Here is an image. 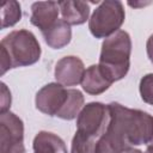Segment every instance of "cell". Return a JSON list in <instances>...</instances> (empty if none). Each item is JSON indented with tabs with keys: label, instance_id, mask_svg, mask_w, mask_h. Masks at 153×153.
<instances>
[{
	"label": "cell",
	"instance_id": "1",
	"mask_svg": "<svg viewBox=\"0 0 153 153\" xmlns=\"http://www.w3.org/2000/svg\"><path fill=\"white\" fill-rule=\"evenodd\" d=\"M1 75L17 67H26L36 63L41 57V45L36 36L26 30H13L0 42Z\"/></svg>",
	"mask_w": 153,
	"mask_h": 153
},
{
	"label": "cell",
	"instance_id": "2",
	"mask_svg": "<svg viewBox=\"0 0 153 153\" xmlns=\"http://www.w3.org/2000/svg\"><path fill=\"white\" fill-rule=\"evenodd\" d=\"M130 53L131 39L124 30H118L103 41L98 66L111 84L123 79L128 74Z\"/></svg>",
	"mask_w": 153,
	"mask_h": 153
},
{
	"label": "cell",
	"instance_id": "3",
	"mask_svg": "<svg viewBox=\"0 0 153 153\" xmlns=\"http://www.w3.org/2000/svg\"><path fill=\"white\" fill-rule=\"evenodd\" d=\"M126 19L123 4L118 0L102 1L88 19V29L96 38H108L118 30Z\"/></svg>",
	"mask_w": 153,
	"mask_h": 153
},
{
	"label": "cell",
	"instance_id": "4",
	"mask_svg": "<svg viewBox=\"0 0 153 153\" xmlns=\"http://www.w3.org/2000/svg\"><path fill=\"white\" fill-rule=\"evenodd\" d=\"M109 118L108 105L100 102L87 103L76 117V130L94 139L100 137L106 130Z\"/></svg>",
	"mask_w": 153,
	"mask_h": 153
},
{
	"label": "cell",
	"instance_id": "5",
	"mask_svg": "<svg viewBox=\"0 0 153 153\" xmlns=\"http://www.w3.org/2000/svg\"><path fill=\"white\" fill-rule=\"evenodd\" d=\"M0 153H25L24 123L16 114H0Z\"/></svg>",
	"mask_w": 153,
	"mask_h": 153
},
{
	"label": "cell",
	"instance_id": "6",
	"mask_svg": "<svg viewBox=\"0 0 153 153\" xmlns=\"http://www.w3.org/2000/svg\"><path fill=\"white\" fill-rule=\"evenodd\" d=\"M67 97L68 90L65 86L59 82H49L36 93V109L48 116H56V114L65 105Z\"/></svg>",
	"mask_w": 153,
	"mask_h": 153
},
{
	"label": "cell",
	"instance_id": "7",
	"mask_svg": "<svg viewBox=\"0 0 153 153\" xmlns=\"http://www.w3.org/2000/svg\"><path fill=\"white\" fill-rule=\"evenodd\" d=\"M85 71L84 62L78 56L69 55L60 59L56 62L54 75L56 82L65 87H71L81 84Z\"/></svg>",
	"mask_w": 153,
	"mask_h": 153
},
{
	"label": "cell",
	"instance_id": "8",
	"mask_svg": "<svg viewBox=\"0 0 153 153\" xmlns=\"http://www.w3.org/2000/svg\"><path fill=\"white\" fill-rule=\"evenodd\" d=\"M153 135V116L148 112L131 109L129 118V142L133 146L148 145Z\"/></svg>",
	"mask_w": 153,
	"mask_h": 153
},
{
	"label": "cell",
	"instance_id": "9",
	"mask_svg": "<svg viewBox=\"0 0 153 153\" xmlns=\"http://www.w3.org/2000/svg\"><path fill=\"white\" fill-rule=\"evenodd\" d=\"M60 7L56 1H36L31 5L30 23L44 32L57 22Z\"/></svg>",
	"mask_w": 153,
	"mask_h": 153
},
{
	"label": "cell",
	"instance_id": "10",
	"mask_svg": "<svg viewBox=\"0 0 153 153\" xmlns=\"http://www.w3.org/2000/svg\"><path fill=\"white\" fill-rule=\"evenodd\" d=\"M60 12L62 19L69 25H81L90 16V5L79 0H65L59 1Z\"/></svg>",
	"mask_w": 153,
	"mask_h": 153
},
{
	"label": "cell",
	"instance_id": "11",
	"mask_svg": "<svg viewBox=\"0 0 153 153\" xmlns=\"http://www.w3.org/2000/svg\"><path fill=\"white\" fill-rule=\"evenodd\" d=\"M110 86L111 82L104 76L98 65H91L86 68L81 80V87L86 93L91 96H98L105 92Z\"/></svg>",
	"mask_w": 153,
	"mask_h": 153
},
{
	"label": "cell",
	"instance_id": "12",
	"mask_svg": "<svg viewBox=\"0 0 153 153\" xmlns=\"http://www.w3.org/2000/svg\"><path fill=\"white\" fill-rule=\"evenodd\" d=\"M35 153H68L65 141L51 131H38L32 141Z\"/></svg>",
	"mask_w": 153,
	"mask_h": 153
},
{
	"label": "cell",
	"instance_id": "13",
	"mask_svg": "<svg viewBox=\"0 0 153 153\" xmlns=\"http://www.w3.org/2000/svg\"><path fill=\"white\" fill-rule=\"evenodd\" d=\"M44 42L51 49H61L66 47L72 39V29L63 19H57V22L47 31L42 32Z\"/></svg>",
	"mask_w": 153,
	"mask_h": 153
},
{
	"label": "cell",
	"instance_id": "14",
	"mask_svg": "<svg viewBox=\"0 0 153 153\" xmlns=\"http://www.w3.org/2000/svg\"><path fill=\"white\" fill-rule=\"evenodd\" d=\"M85 98L82 93L79 90L75 88H68V97L65 103V105L61 108V110L56 114V117L66 121H72L75 117H78L79 112L84 108Z\"/></svg>",
	"mask_w": 153,
	"mask_h": 153
},
{
	"label": "cell",
	"instance_id": "15",
	"mask_svg": "<svg viewBox=\"0 0 153 153\" xmlns=\"http://www.w3.org/2000/svg\"><path fill=\"white\" fill-rule=\"evenodd\" d=\"M22 19V7L16 0H10L1 6V29L14 26Z\"/></svg>",
	"mask_w": 153,
	"mask_h": 153
},
{
	"label": "cell",
	"instance_id": "16",
	"mask_svg": "<svg viewBox=\"0 0 153 153\" xmlns=\"http://www.w3.org/2000/svg\"><path fill=\"white\" fill-rule=\"evenodd\" d=\"M96 139L81 131H75L72 139L71 153H96Z\"/></svg>",
	"mask_w": 153,
	"mask_h": 153
},
{
	"label": "cell",
	"instance_id": "17",
	"mask_svg": "<svg viewBox=\"0 0 153 153\" xmlns=\"http://www.w3.org/2000/svg\"><path fill=\"white\" fill-rule=\"evenodd\" d=\"M141 99L149 105H153V73L143 75L139 84Z\"/></svg>",
	"mask_w": 153,
	"mask_h": 153
},
{
	"label": "cell",
	"instance_id": "18",
	"mask_svg": "<svg viewBox=\"0 0 153 153\" xmlns=\"http://www.w3.org/2000/svg\"><path fill=\"white\" fill-rule=\"evenodd\" d=\"M1 98H0V109L1 112H7L10 111V106H11V102H12V97H11V91L7 88L5 82H1Z\"/></svg>",
	"mask_w": 153,
	"mask_h": 153
},
{
	"label": "cell",
	"instance_id": "19",
	"mask_svg": "<svg viewBox=\"0 0 153 153\" xmlns=\"http://www.w3.org/2000/svg\"><path fill=\"white\" fill-rule=\"evenodd\" d=\"M146 51H147V56L151 61V63L153 65V33L148 37L147 43H146Z\"/></svg>",
	"mask_w": 153,
	"mask_h": 153
},
{
	"label": "cell",
	"instance_id": "20",
	"mask_svg": "<svg viewBox=\"0 0 153 153\" xmlns=\"http://www.w3.org/2000/svg\"><path fill=\"white\" fill-rule=\"evenodd\" d=\"M121 153H145V152H142V151H140L137 148H134V147H129V148L122 151Z\"/></svg>",
	"mask_w": 153,
	"mask_h": 153
},
{
	"label": "cell",
	"instance_id": "21",
	"mask_svg": "<svg viewBox=\"0 0 153 153\" xmlns=\"http://www.w3.org/2000/svg\"><path fill=\"white\" fill-rule=\"evenodd\" d=\"M151 2H128V5L129 6H131V7H140V6H145V5H149Z\"/></svg>",
	"mask_w": 153,
	"mask_h": 153
},
{
	"label": "cell",
	"instance_id": "22",
	"mask_svg": "<svg viewBox=\"0 0 153 153\" xmlns=\"http://www.w3.org/2000/svg\"><path fill=\"white\" fill-rule=\"evenodd\" d=\"M145 153H153V147L152 146H147V149Z\"/></svg>",
	"mask_w": 153,
	"mask_h": 153
},
{
	"label": "cell",
	"instance_id": "23",
	"mask_svg": "<svg viewBox=\"0 0 153 153\" xmlns=\"http://www.w3.org/2000/svg\"><path fill=\"white\" fill-rule=\"evenodd\" d=\"M147 146H152V147H153V135H152V139H151V141L148 142V145H147Z\"/></svg>",
	"mask_w": 153,
	"mask_h": 153
}]
</instances>
